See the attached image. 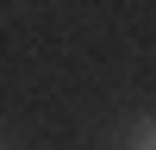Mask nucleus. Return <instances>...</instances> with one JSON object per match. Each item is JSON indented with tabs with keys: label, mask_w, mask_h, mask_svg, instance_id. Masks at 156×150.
Segmentation results:
<instances>
[{
	"label": "nucleus",
	"mask_w": 156,
	"mask_h": 150,
	"mask_svg": "<svg viewBox=\"0 0 156 150\" xmlns=\"http://www.w3.org/2000/svg\"><path fill=\"white\" fill-rule=\"evenodd\" d=\"M125 150H156V119H137L131 138H125Z\"/></svg>",
	"instance_id": "obj_1"
}]
</instances>
